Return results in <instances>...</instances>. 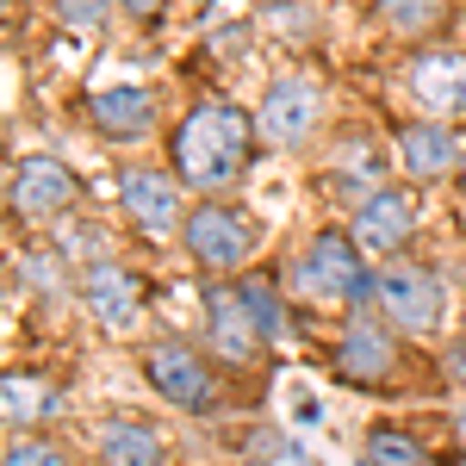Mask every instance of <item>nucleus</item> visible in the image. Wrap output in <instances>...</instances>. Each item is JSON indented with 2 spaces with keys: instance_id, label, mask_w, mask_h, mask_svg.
Listing matches in <instances>:
<instances>
[{
  "instance_id": "obj_1",
  "label": "nucleus",
  "mask_w": 466,
  "mask_h": 466,
  "mask_svg": "<svg viewBox=\"0 0 466 466\" xmlns=\"http://www.w3.org/2000/svg\"><path fill=\"white\" fill-rule=\"evenodd\" d=\"M249 156H255V118L230 100H199L168 137V168L180 175V187H193L206 199L237 187Z\"/></svg>"
},
{
  "instance_id": "obj_2",
  "label": "nucleus",
  "mask_w": 466,
  "mask_h": 466,
  "mask_svg": "<svg viewBox=\"0 0 466 466\" xmlns=\"http://www.w3.org/2000/svg\"><path fill=\"white\" fill-rule=\"evenodd\" d=\"M292 292L305 299V305H342V311H360L367 299H373V274H367V261H360V243L349 230H318L299 261H292Z\"/></svg>"
},
{
  "instance_id": "obj_3",
  "label": "nucleus",
  "mask_w": 466,
  "mask_h": 466,
  "mask_svg": "<svg viewBox=\"0 0 466 466\" xmlns=\"http://www.w3.org/2000/svg\"><path fill=\"white\" fill-rule=\"evenodd\" d=\"M180 243H187V255H193L206 274H237V268L255 255L261 230H255V218L243 212V206H230V199H206V206L187 212Z\"/></svg>"
},
{
  "instance_id": "obj_4",
  "label": "nucleus",
  "mask_w": 466,
  "mask_h": 466,
  "mask_svg": "<svg viewBox=\"0 0 466 466\" xmlns=\"http://www.w3.org/2000/svg\"><path fill=\"white\" fill-rule=\"evenodd\" d=\"M373 299L404 336H435L441 329V274L430 261H404V255L386 261L373 274Z\"/></svg>"
},
{
  "instance_id": "obj_5",
  "label": "nucleus",
  "mask_w": 466,
  "mask_h": 466,
  "mask_svg": "<svg viewBox=\"0 0 466 466\" xmlns=\"http://www.w3.org/2000/svg\"><path fill=\"white\" fill-rule=\"evenodd\" d=\"M144 380L156 386V398H168L175 410H193V417L218 404L212 360L199 355L193 342H180V336H162V342H149V349H144Z\"/></svg>"
},
{
  "instance_id": "obj_6",
  "label": "nucleus",
  "mask_w": 466,
  "mask_h": 466,
  "mask_svg": "<svg viewBox=\"0 0 466 466\" xmlns=\"http://www.w3.org/2000/svg\"><path fill=\"white\" fill-rule=\"evenodd\" d=\"M329 367H336V380H342V386H355V392H392V380H398V342H392V329H386V323H373L367 311H355V318L342 323V336H336Z\"/></svg>"
},
{
  "instance_id": "obj_7",
  "label": "nucleus",
  "mask_w": 466,
  "mask_h": 466,
  "mask_svg": "<svg viewBox=\"0 0 466 466\" xmlns=\"http://www.w3.org/2000/svg\"><path fill=\"white\" fill-rule=\"evenodd\" d=\"M323 125V87L305 81V75H280L268 81L261 106H255V137L274 149H299L311 144V131Z\"/></svg>"
},
{
  "instance_id": "obj_8",
  "label": "nucleus",
  "mask_w": 466,
  "mask_h": 466,
  "mask_svg": "<svg viewBox=\"0 0 466 466\" xmlns=\"http://www.w3.org/2000/svg\"><path fill=\"white\" fill-rule=\"evenodd\" d=\"M81 199V175H75L69 162H56V156H25V162H13V175H6V206L13 218H63Z\"/></svg>"
},
{
  "instance_id": "obj_9",
  "label": "nucleus",
  "mask_w": 466,
  "mask_h": 466,
  "mask_svg": "<svg viewBox=\"0 0 466 466\" xmlns=\"http://www.w3.org/2000/svg\"><path fill=\"white\" fill-rule=\"evenodd\" d=\"M118 206H125V218L144 230L149 243H168L175 230H187L175 168H125L118 175Z\"/></svg>"
},
{
  "instance_id": "obj_10",
  "label": "nucleus",
  "mask_w": 466,
  "mask_h": 466,
  "mask_svg": "<svg viewBox=\"0 0 466 466\" xmlns=\"http://www.w3.org/2000/svg\"><path fill=\"white\" fill-rule=\"evenodd\" d=\"M349 237L360 243V255L398 261V255L410 249V237H417V193H404V187H386V193H373L367 206H355V224H349Z\"/></svg>"
},
{
  "instance_id": "obj_11",
  "label": "nucleus",
  "mask_w": 466,
  "mask_h": 466,
  "mask_svg": "<svg viewBox=\"0 0 466 466\" xmlns=\"http://www.w3.org/2000/svg\"><path fill=\"white\" fill-rule=\"evenodd\" d=\"M81 305L94 311L100 329L125 336L131 323L144 318L149 287H144V274H137V268H125V261H100V268H87V274H81Z\"/></svg>"
},
{
  "instance_id": "obj_12",
  "label": "nucleus",
  "mask_w": 466,
  "mask_h": 466,
  "mask_svg": "<svg viewBox=\"0 0 466 466\" xmlns=\"http://www.w3.org/2000/svg\"><path fill=\"white\" fill-rule=\"evenodd\" d=\"M404 94L423 106V118H466V56L461 50H423L404 69Z\"/></svg>"
},
{
  "instance_id": "obj_13",
  "label": "nucleus",
  "mask_w": 466,
  "mask_h": 466,
  "mask_svg": "<svg viewBox=\"0 0 466 466\" xmlns=\"http://www.w3.org/2000/svg\"><path fill=\"white\" fill-rule=\"evenodd\" d=\"M87 118H94V131L112 137V144H144L149 131H156V100H149V87H131V81L94 87L87 94Z\"/></svg>"
},
{
  "instance_id": "obj_14",
  "label": "nucleus",
  "mask_w": 466,
  "mask_h": 466,
  "mask_svg": "<svg viewBox=\"0 0 466 466\" xmlns=\"http://www.w3.org/2000/svg\"><path fill=\"white\" fill-rule=\"evenodd\" d=\"M206 329H212V349L230 360V367H249V360L268 349L237 287H206Z\"/></svg>"
},
{
  "instance_id": "obj_15",
  "label": "nucleus",
  "mask_w": 466,
  "mask_h": 466,
  "mask_svg": "<svg viewBox=\"0 0 466 466\" xmlns=\"http://www.w3.org/2000/svg\"><path fill=\"white\" fill-rule=\"evenodd\" d=\"M461 137L441 125V118H417L398 131V168L410 180H441V175H461Z\"/></svg>"
},
{
  "instance_id": "obj_16",
  "label": "nucleus",
  "mask_w": 466,
  "mask_h": 466,
  "mask_svg": "<svg viewBox=\"0 0 466 466\" xmlns=\"http://www.w3.org/2000/svg\"><path fill=\"white\" fill-rule=\"evenodd\" d=\"M323 175H329L336 193H349V199L367 206L373 193H386V187H380V180H386V156L373 149V137H342V144L329 149V168H323Z\"/></svg>"
},
{
  "instance_id": "obj_17",
  "label": "nucleus",
  "mask_w": 466,
  "mask_h": 466,
  "mask_svg": "<svg viewBox=\"0 0 466 466\" xmlns=\"http://www.w3.org/2000/svg\"><path fill=\"white\" fill-rule=\"evenodd\" d=\"M162 461H168V448L149 423H137V417L100 423V466H162Z\"/></svg>"
},
{
  "instance_id": "obj_18",
  "label": "nucleus",
  "mask_w": 466,
  "mask_h": 466,
  "mask_svg": "<svg viewBox=\"0 0 466 466\" xmlns=\"http://www.w3.org/2000/svg\"><path fill=\"white\" fill-rule=\"evenodd\" d=\"M50 404H56V392H50L37 373H6V380H0V417H6L13 435H32L37 423L50 417Z\"/></svg>"
},
{
  "instance_id": "obj_19",
  "label": "nucleus",
  "mask_w": 466,
  "mask_h": 466,
  "mask_svg": "<svg viewBox=\"0 0 466 466\" xmlns=\"http://www.w3.org/2000/svg\"><path fill=\"white\" fill-rule=\"evenodd\" d=\"M237 292H243V305H249L261 342H280V336H287V305H280V287H274L268 274H243V280H237Z\"/></svg>"
},
{
  "instance_id": "obj_20",
  "label": "nucleus",
  "mask_w": 466,
  "mask_h": 466,
  "mask_svg": "<svg viewBox=\"0 0 466 466\" xmlns=\"http://www.w3.org/2000/svg\"><path fill=\"white\" fill-rule=\"evenodd\" d=\"M56 255H63V261H81V274L100 268V261H118V255H112V237L100 224H63V230H56Z\"/></svg>"
},
{
  "instance_id": "obj_21",
  "label": "nucleus",
  "mask_w": 466,
  "mask_h": 466,
  "mask_svg": "<svg viewBox=\"0 0 466 466\" xmlns=\"http://www.w3.org/2000/svg\"><path fill=\"white\" fill-rule=\"evenodd\" d=\"M360 466H423V448L410 441L404 430H373L367 441H360Z\"/></svg>"
},
{
  "instance_id": "obj_22",
  "label": "nucleus",
  "mask_w": 466,
  "mask_h": 466,
  "mask_svg": "<svg viewBox=\"0 0 466 466\" xmlns=\"http://www.w3.org/2000/svg\"><path fill=\"white\" fill-rule=\"evenodd\" d=\"M373 13L380 19H392L398 32H435L441 19H448V0H373Z\"/></svg>"
},
{
  "instance_id": "obj_23",
  "label": "nucleus",
  "mask_w": 466,
  "mask_h": 466,
  "mask_svg": "<svg viewBox=\"0 0 466 466\" xmlns=\"http://www.w3.org/2000/svg\"><path fill=\"white\" fill-rule=\"evenodd\" d=\"M13 274H19V280H25V287L32 292H44V299H56V292L69 287V274H63V255L50 249V255H19V261H13Z\"/></svg>"
},
{
  "instance_id": "obj_24",
  "label": "nucleus",
  "mask_w": 466,
  "mask_h": 466,
  "mask_svg": "<svg viewBox=\"0 0 466 466\" xmlns=\"http://www.w3.org/2000/svg\"><path fill=\"white\" fill-rule=\"evenodd\" d=\"M0 466H69V454H63V448H50V441H37V435H13Z\"/></svg>"
},
{
  "instance_id": "obj_25",
  "label": "nucleus",
  "mask_w": 466,
  "mask_h": 466,
  "mask_svg": "<svg viewBox=\"0 0 466 466\" xmlns=\"http://www.w3.org/2000/svg\"><path fill=\"white\" fill-rule=\"evenodd\" d=\"M255 435H261V441H255L249 454H255L261 466H299V448H292L280 430H255Z\"/></svg>"
},
{
  "instance_id": "obj_26",
  "label": "nucleus",
  "mask_w": 466,
  "mask_h": 466,
  "mask_svg": "<svg viewBox=\"0 0 466 466\" xmlns=\"http://www.w3.org/2000/svg\"><path fill=\"white\" fill-rule=\"evenodd\" d=\"M106 6H112V0H56V19H63V25H81V32H94V25L106 19Z\"/></svg>"
},
{
  "instance_id": "obj_27",
  "label": "nucleus",
  "mask_w": 466,
  "mask_h": 466,
  "mask_svg": "<svg viewBox=\"0 0 466 466\" xmlns=\"http://www.w3.org/2000/svg\"><path fill=\"white\" fill-rule=\"evenodd\" d=\"M448 380H454V386H466V336H454V342H448Z\"/></svg>"
},
{
  "instance_id": "obj_28",
  "label": "nucleus",
  "mask_w": 466,
  "mask_h": 466,
  "mask_svg": "<svg viewBox=\"0 0 466 466\" xmlns=\"http://www.w3.org/2000/svg\"><path fill=\"white\" fill-rule=\"evenodd\" d=\"M125 13H131V19H156V13H162V0H125Z\"/></svg>"
},
{
  "instance_id": "obj_29",
  "label": "nucleus",
  "mask_w": 466,
  "mask_h": 466,
  "mask_svg": "<svg viewBox=\"0 0 466 466\" xmlns=\"http://www.w3.org/2000/svg\"><path fill=\"white\" fill-rule=\"evenodd\" d=\"M461 187H466V149H461Z\"/></svg>"
}]
</instances>
